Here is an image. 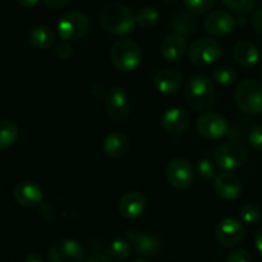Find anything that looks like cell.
Masks as SVG:
<instances>
[{"mask_svg": "<svg viewBox=\"0 0 262 262\" xmlns=\"http://www.w3.org/2000/svg\"><path fill=\"white\" fill-rule=\"evenodd\" d=\"M184 85V77L180 71L175 69H163L157 72L155 77V86L162 94H176Z\"/></svg>", "mask_w": 262, "mask_h": 262, "instance_id": "cell-18", "label": "cell"}, {"mask_svg": "<svg viewBox=\"0 0 262 262\" xmlns=\"http://www.w3.org/2000/svg\"><path fill=\"white\" fill-rule=\"evenodd\" d=\"M103 152L112 160H120L127 155L130 149V140L121 131H113L103 140Z\"/></svg>", "mask_w": 262, "mask_h": 262, "instance_id": "cell-20", "label": "cell"}, {"mask_svg": "<svg viewBox=\"0 0 262 262\" xmlns=\"http://www.w3.org/2000/svg\"><path fill=\"white\" fill-rule=\"evenodd\" d=\"M131 262H148L147 259H143V258H137L134 259V261H131Z\"/></svg>", "mask_w": 262, "mask_h": 262, "instance_id": "cell-42", "label": "cell"}, {"mask_svg": "<svg viewBox=\"0 0 262 262\" xmlns=\"http://www.w3.org/2000/svg\"><path fill=\"white\" fill-rule=\"evenodd\" d=\"M55 40H57L55 32L44 25L35 26L30 32V41L37 49H49L54 45Z\"/></svg>", "mask_w": 262, "mask_h": 262, "instance_id": "cell-23", "label": "cell"}, {"mask_svg": "<svg viewBox=\"0 0 262 262\" xmlns=\"http://www.w3.org/2000/svg\"><path fill=\"white\" fill-rule=\"evenodd\" d=\"M215 236L221 246L235 247L243 242L246 236V228L242 221L233 217H226L216 226Z\"/></svg>", "mask_w": 262, "mask_h": 262, "instance_id": "cell-11", "label": "cell"}, {"mask_svg": "<svg viewBox=\"0 0 262 262\" xmlns=\"http://www.w3.org/2000/svg\"><path fill=\"white\" fill-rule=\"evenodd\" d=\"M226 262H252V257L244 249H236L229 254Z\"/></svg>", "mask_w": 262, "mask_h": 262, "instance_id": "cell-34", "label": "cell"}, {"mask_svg": "<svg viewBox=\"0 0 262 262\" xmlns=\"http://www.w3.org/2000/svg\"><path fill=\"white\" fill-rule=\"evenodd\" d=\"M248 150L241 143L228 142L219 145L217 149L213 153V161L219 168L223 171L230 172L236 170L247 162Z\"/></svg>", "mask_w": 262, "mask_h": 262, "instance_id": "cell-5", "label": "cell"}, {"mask_svg": "<svg viewBox=\"0 0 262 262\" xmlns=\"http://www.w3.org/2000/svg\"><path fill=\"white\" fill-rule=\"evenodd\" d=\"M196 172L200 173L201 178L210 180V179H215L216 167L212 161L207 160V158H202V160L196 162Z\"/></svg>", "mask_w": 262, "mask_h": 262, "instance_id": "cell-32", "label": "cell"}, {"mask_svg": "<svg viewBox=\"0 0 262 262\" xmlns=\"http://www.w3.org/2000/svg\"><path fill=\"white\" fill-rule=\"evenodd\" d=\"M107 113L116 122L127 120L130 115V99L126 90L121 86H113L108 90L105 97Z\"/></svg>", "mask_w": 262, "mask_h": 262, "instance_id": "cell-10", "label": "cell"}, {"mask_svg": "<svg viewBox=\"0 0 262 262\" xmlns=\"http://www.w3.org/2000/svg\"><path fill=\"white\" fill-rule=\"evenodd\" d=\"M112 64L121 72H131L142 63V50L130 39H121L112 45L110 52Z\"/></svg>", "mask_w": 262, "mask_h": 262, "instance_id": "cell-3", "label": "cell"}, {"mask_svg": "<svg viewBox=\"0 0 262 262\" xmlns=\"http://www.w3.org/2000/svg\"><path fill=\"white\" fill-rule=\"evenodd\" d=\"M172 27L175 32L181 35H190L196 29V21L186 12H178L172 17Z\"/></svg>", "mask_w": 262, "mask_h": 262, "instance_id": "cell-25", "label": "cell"}, {"mask_svg": "<svg viewBox=\"0 0 262 262\" xmlns=\"http://www.w3.org/2000/svg\"><path fill=\"white\" fill-rule=\"evenodd\" d=\"M166 176L170 185L175 189H179V190L188 189L194 180L193 166L185 158H173L167 165Z\"/></svg>", "mask_w": 262, "mask_h": 262, "instance_id": "cell-9", "label": "cell"}, {"mask_svg": "<svg viewBox=\"0 0 262 262\" xmlns=\"http://www.w3.org/2000/svg\"><path fill=\"white\" fill-rule=\"evenodd\" d=\"M45 6L50 9H60L70 3V0H44Z\"/></svg>", "mask_w": 262, "mask_h": 262, "instance_id": "cell-37", "label": "cell"}, {"mask_svg": "<svg viewBox=\"0 0 262 262\" xmlns=\"http://www.w3.org/2000/svg\"><path fill=\"white\" fill-rule=\"evenodd\" d=\"M184 6L190 13L203 14L211 11L215 6L216 0H183Z\"/></svg>", "mask_w": 262, "mask_h": 262, "instance_id": "cell-30", "label": "cell"}, {"mask_svg": "<svg viewBox=\"0 0 262 262\" xmlns=\"http://www.w3.org/2000/svg\"><path fill=\"white\" fill-rule=\"evenodd\" d=\"M186 103L195 111H207L216 99V88L212 80L206 75H194L184 88Z\"/></svg>", "mask_w": 262, "mask_h": 262, "instance_id": "cell-2", "label": "cell"}, {"mask_svg": "<svg viewBox=\"0 0 262 262\" xmlns=\"http://www.w3.org/2000/svg\"><path fill=\"white\" fill-rule=\"evenodd\" d=\"M55 54L59 59L67 60L72 55V45L70 41H62L55 49Z\"/></svg>", "mask_w": 262, "mask_h": 262, "instance_id": "cell-35", "label": "cell"}, {"mask_svg": "<svg viewBox=\"0 0 262 262\" xmlns=\"http://www.w3.org/2000/svg\"><path fill=\"white\" fill-rule=\"evenodd\" d=\"M196 131L206 139H221L228 133V122L221 115L206 112L196 120Z\"/></svg>", "mask_w": 262, "mask_h": 262, "instance_id": "cell-12", "label": "cell"}, {"mask_svg": "<svg viewBox=\"0 0 262 262\" xmlns=\"http://www.w3.org/2000/svg\"><path fill=\"white\" fill-rule=\"evenodd\" d=\"M18 138V127L11 120H0V149L14 144Z\"/></svg>", "mask_w": 262, "mask_h": 262, "instance_id": "cell-24", "label": "cell"}, {"mask_svg": "<svg viewBox=\"0 0 262 262\" xmlns=\"http://www.w3.org/2000/svg\"><path fill=\"white\" fill-rule=\"evenodd\" d=\"M223 53V47L212 37H201L190 45L189 60L195 66H208L216 62Z\"/></svg>", "mask_w": 262, "mask_h": 262, "instance_id": "cell-7", "label": "cell"}, {"mask_svg": "<svg viewBox=\"0 0 262 262\" xmlns=\"http://www.w3.org/2000/svg\"><path fill=\"white\" fill-rule=\"evenodd\" d=\"M126 235H127V241L130 242L131 246H134L135 251L142 256L152 257L160 252L161 242L157 236L142 233L135 228L128 229Z\"/></svg>", "mask_w": 262, "mask_h": 262, "instance_id": "cell-15", "label": "cell"}, {"mask_svg": "<svg viewBox=\"0 0 262 262\" xmlns=\"http://www.w3.org/2000/svg\"><path fill=\"white\" fill-rule=\"evenodd\" d=\"M212 77L217 84L223 85V86H231L236 82L238 75L231 66H220L215 69Z\"/></svg>", "mask_w": 262, "mask_h": 262, "instance_id": "cell-28", "label": "cell"}, {"mask_svg": "<svg viewBox=\"0 0 262 262\" xmlns=\"http://www.w3.org/2000/svg\"><path fill=\"white\" fill-rule=\"evenodd\" d=\"M166 3H175L176 0H165Z\"/></svg>", "mask_w": 262, "mask_h": 262, "instance_id": "cell-43", "label": "cell"}, {"mask_svg": "<svg viewBox=\"0 0 262 262\" xmlns=\"http://www.w3.org/2000/svg\"><path fill=\"white\" fill-rule=\"evenodd\" d=\"M259 77H261L262 80V66H261V69H259Z\"/></svg>", "mask_w": 262, "mask_h": 262, "instance_id": "cell-44", "label": "cell"}, {"mask_svg": "<svg viewBox=\"0 0 262 262\" xmlns=\"http://www.w3.org/2000/svg\"><path fill=\"white\" fill-rule=\"evenodd\" d=\"M242 181L231 172H221L213 179V190L219 196L226 201H234L242 194Z\"/></svg>", "mask_w": 262, "mask_h": 262, "instance_id": "cell-14", "label": "cell"}, {"mask_svg": "<svg viewBox=\"0 0 262 262\" xmlns=\"http://www.w3.org/2000/svg\"><path fill=\"white\" fill-rule=\"evenodd\" d=\"M241 219L243 223L248 225H253L261 219V208L254 203H248L243 206L241 210Z\"/></svg>", "mask_w": 262, "mask_h": 262, "instance_id": "cell-31", "label": "cell"}, {"mask_svg": "<svg viewBox=\"0 0 262 262\" xmlns=\"http://www.w3.org/2000/svg\"><path fill=\"white\" fill-rule=\"evenodd\" d=\"M252 26L256 31L262 34V8L257 9L252 16Z\"/></svg>", "mask_w": 262, "mask_h": 262, "instance_id": "cell-36", "label": "cell"}, {"mask_svg": "<svg viewBox=\"0 0 262 262\" xmlns=\"http://www.w3.org/2000/svg\"><path fill=\"white\" fill-rule=\"evenodd\" d=\"M99 22L105 31L113 35H127L137 26L134 12L121 3H111L103 7Z\"/></svg>", "mask_w": 262, "mask_h": 262, "instance_id": "cell-1", "label": "cell"}, {"mask_svg": "<svg viewBox=\"0 0 262 262\" xmlns=\"http://www.w3.org/2000/svg\"><path fill=\"white\" fill-rule=\"evenodd\" d=\"M17 2H18V4H21L22 7H25V8H32V7H35L39 3L40 0H17Z\"/></svg>", "mask_w": 262, "mask_h": 262, "instance_id": "cell-41", "label": "cell"}, {"mask_svg": "<svg viewBox=\"0 0 262 262\" xmlns=\"http://www.w3.org/2000/svg\"><path fill=\"white\" fill-rule=\"evenodd\" d=\"M25 262H42V257L39 253L31 252L25 257Z\"/></svg>", "mask_w": 262, "mask_h": 262, "instance_id": "cell-40", "label": "cell"}, {"mask_svg": "<svg viewBox=\"0 0 262 262\" xmlns=\"http://www.w3.org/2000/svg\"><path fill=\"white\" fill-rule=\"evenodd\" d=\"M86 262H111V259L108 258L105 254L102 253H93L92 256L88 258Z\"/></svg>", "mask_w": 262, "mask_h": 262, "instance_id": "cell-38", "label": "cell"}, {"mask_svg": "<svg viewBox=\"0 0 262 262\" xmlns=\"http://www.w3.org/2000/svg\"><path fill=\"white\" fill-rule=\"evenodd\" d=\"M42 188L35 181H22L13 190V198L18 205L25 207H35L42 202Z\"/></svg>", "mask_w": 262, "mask_h": 262, "instance_id": "cell-16", "label": "cell"}, {"mask_svg": "<svg viewBox=\"0 0 262 262\" xmlns=\"http://www.w3.org/2000/svg\"><path fill=\"white\" fill-rule=\"evenodd\" d=\"M89 18L81 12H69L58 21V34L63 41L80 40L89 31Z\"/></svg>", "mask_w": 262, "mask_h": 262, "instance_id": "cell-6", "label": "cell"}, {"mask_svg": "<svg viewBox=\"0 0 262 262\" xmlns=\"http://www.w3.org/2000/svg\"><path fill=\"white\" fill-rule=\"evenodd\" d=\"M235 103L247 115L262 113V84L253 79L242 80L235 89Z\"/></svg>", "mask_w": 262, "mask_h": 262, "instance_id": "cell-4", "label": "cell"}, {"mask_svg": "<svg viewBox=\"0 0 262 262\" xmlns=\"http://www.w3.org/2000/svg\"><path fill=\"white\" fill-rule=\"evenodd\" d=\"M254 246H256L257 251L262 253V226L257 230L256 235H254Z\"/></svg>", "mask_w": 262, "mask_h": 262, "instance_id": "cell-39", "label": "cell"}, {"mask_svg": "<svg viewBox=\"0 0 262 262\" xmlns=\"http://www.w3.org/2000/svg\"><path fill=\"white\" fill-rule=\"evenodd\" d=\"M248 140L254 150L262 152V125H257L249 131Z\"/></svg>", "mask_w": 262, "mask_h": 262, "instance_id": "cell-33", "label": "cell"}, {"mask_svg": "<svg viewBox=\"0 0 262 262\" xmlns=\"http://www.w3.org/2000/svg\"><path fill=\"white\" fill-rule=\"evenodd\" d=\"M235 19L225 11H213L205 18L203 26L207 34L215 37H223L235 29Z\"/></svg>", "mask_w": 262, "mask_h": 262, "instance_id": "cell-13", "label": "cell"}, {"mask_svg": "<svg viewBox=\"0 0 262 262\" xmlns=\"http://www.w3.org/2000/svg\"><path fill=\"white\" fill-rule=\"evenodd\" d=\"M50 262H84L85 251L74 239H60L50 246L48 252Z\"/></svg>", "mask_w": 262, "mask_h": 262, "instance_id": "cell-8", "label": "cell"}, {"mask_svg": "<svg viewBox=\"0 0 262 262\" xmlns=\"http://www.w3.org/2000/svg\"><path fill=\"white\" fill-rule=\"evenodd\" d=\"M186 52V41L184 35L172 32L161 44V54L167 62H179Z\"/></svg>", "mask_w": 262, "mask_h": 262, "instance_id": "cell-21", "label": "cell"}, {"mask_svg": "<svg viewBox=\"0 0 262 262\" xmlns=\"http://www.w3.org/2000/svg\"><path fill=\"white\" fill-rule=\"evenodd\" d=\"M135 18H137V24L142 26L143 29H152L153 26L157 25L158 19H160V13L156 8L147 6L138 11V13L135 14Z\"/></svg>", "mask_w": 262, "mask_h": 262, "instance_id": "cell-26", "label": "cell"}, {"mask_svg": "<svg viewBox=\"0 0 262 262\" xmlns=\"http://www.w3.org/2000/svg\"><path fill=\"white\" fill-rule=\"evenodd\" d=\"M131 251H133V246L126 239H115L108 247V253H110L111 258L116 259V261H122V259L127 258Z\"/></svg>", "mask_w": 262, "mask_h": 262, "instance_id": "cell-27", "label": "cell"}, {"mask_svg": "<svg viewBox=\"0 0 262 262\" xmlns=\"http://www.w3.org/2000/svg\"><path fill=\"white\" fill-rule=\"evenodd\" d=\"M223 3L234 13L248 14L254 11L257 0H223Z\"/></svg>", "mask_w": 262, "mask_h": 262, "instance_id": "cell-29", "label": "cell"}, {"mask_svg": "<svg viewBox=\"0 0 262 262\" xmlns=\"http://www.w3.org/2000/svg\"><path fill=\"white\" fill-rule=\"evenodd\" d=\"M161 123L170 134H183L190 126V115L183 108H168L161 117Z\"/></svg>", "mask_w": 262, "mask_h": 262, "instance_id": "cell-17", "label": "cell"}, {"mask_svg": "<svg viewBox=\"0 0 262 262\" xmlns=\"http://www.w3.org/2000/svg\"><path fill=\"white\" fill-rule=\"evenodd\" d=\"M233 57L242 67L251 69L259 60V50L256 44L251 41H241L234 47Z\"/></svg>", "mask_w": 262, "mask_h": 262, "instance_id": "cell-22", "label": "cell"}, {"mask_svg": "<svg viewBox=\"0 0 262 262\" xmlns=\"http://www.w3.org/2000/svg\"><path fill=\"white\" fill-rule=\"evenodd\" d=\"M147 200L139 191H128L121 196L118 202V212L125 219H137L143 215Z\"/></svg>", "mask_w": 262, "mask_h": 262, "instance_id": "cell-19", "label": "cell"}]
</instances>
